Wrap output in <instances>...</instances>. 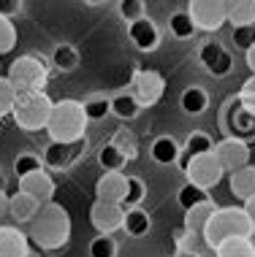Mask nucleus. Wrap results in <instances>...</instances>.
<instances>
[{"label": "nucleus", "instance_id": "1", "mask_svg": "<svg viewBox=\"0 0 255 257\" xmlns=\"http://www.w3.org/2000/svg\"><path fill=\"white\" fill-rule=\"evenodd\" d=\"M30 235L38 246L44 249H57L68 241V233H71V222H68V214L63 206L54 203H44L36 211V217L30 219Z\"/></svg>", "mask_w": 255, "mask_h": 257}, {"label": "nucleus", "instance_id": "2", "mask_svg": "<svg viewBox=\"0 0 255 257\" xmlns=\"http://www.w3.org/2000/svg\"><path fill=\"white\" fill-rule=\"evenodd\" d=\"M84 108L76 100H60L52 103V114L46 119V130H49L52 141L60 144H76L81 136H84Z\"/></svg>", "mask_w": 255, "mask_h": 257}, {"label": "nucleus", "instance_id": "3", "mask_svg": "<svg viewBox=\"0 0 255 257\" xmlns=\"http://www.w3.org/2000/svg\"><path fill=\"white\" fill-rule=\"evenodd\" d=\"M255 230L250 217H247L244 208H220L209 217L204 227V241L209 244L212 249L220 246L223 241L228 238H236V235H242V238H250V233Z\"/></svg>", "mask_w": 255, "mask_h": 257}, {"label": "nucleus", "instance_id": "4", "mask_svg": "<svg viewBox=\"0 0 255 257\" xmlns=\"http://www.w3.org/2000/svg\"><path fill=\"white\" fill-rule=\"evenodd\" d=\"M14 119H17L19 127L25 130H38L46 127V119L52 114V100L46 98L44 92H27V95H17V103H14Z\"/></svg>", "mask_w": 255, "mask_h": 257}, {"label": "nucleus", "instance_id": "5", "mask_svg": "<svg viewBox=\"0 0 255 257\" xmlns=\"http://www.w3.org/2000/svg\"><path fill=\"white\" fill-rule=\"evenodd\" d=\"M44 65L36 57H19L11 65L9 81L11 87L17 89V95H27V92H41V84H44Z\"/></svg>", "mask_w": 255, "mask_h": 257}, {"label": "nucleus", "instance_id": "6", "mask_svg": "<svg viewBox=\"0 0 255 257\" xmlns=\"http://www.w3.org/2000/svg\"><path fill=\"white\" fill-rule=\"evenodd\" d=\"M185 171H188L190 184H198V187H204V190L215 187L220 179H223V165H220V160L215 157V152H206V155H198V157H188Z\"/></svg>", "mask_w": 255, "mask_h": 257}, {"label": "nucleus", "instance_id": "7", "mask_svg": "<svg viewBox=\"0 0 255 257\" xmlns=\"http://www.w3.org/2000/svg\"><path fill=\"white\" fill-rule=\"evenodd\" d=\"M190 19L196 27L217 30L225 22V0H190Z\"/></svg>", "mask_w": 255, "mask_h": 257}, {"label": "nucleus", "instance_id": "8", "mask_svg": "<svg viewBox=\"0 0 255 257\" xmlns=\"http://www.w3.org/2000/svg\"><path fill=\"white\" fill-rule=\"evenodd\" d=\"M90 219H93L95 230L101 235H112L114 230L122 227V219H125V208L120 203H106V200H95L93 211H90Z\"/></svg>", "mask_w": 255, "mask_h": 257}, {"label": "nucleus", "instance_id": "9", "mask_svg": "<svg viewBox=\"0 0 255 257\" xmlns=\"http://www.w3.org/2000/svg\"><path fill=\"white\" fill-rule=\"evenodd\" d=\"M95 195H98V200L122 206V200L128 195V176L120 171H106L98 182H95Z\"/></svg>", "mask_w": 255, "mask_h": 257}, {"label": "nucleus", "instance_id": "10", "mask_svg": "<svg viewBox=\"0 0 255 257\" xmlns=\"http://www.w3.org/2000/svg\"><path fill=\"white\" fill-rule=\"evenodd\" d=\"M215 157L220 160V165H223V171H239L247 165V160H250V152H247L244 141H239V138H228V141L217 144L215 149Z\"/></svg>", "mask_w": 255, "mask_h": 257}, {"label": "nucleus", "instance_id": "11", "mask_svg": "<svg viewBox=\"0 0 255 257\" xmlns=\"http://www.w3.org/2000/svg\"><path fill=\"white\" fill-rule=\"evenodd\" d=\"M19 192L30 195L33 200H38V206H44V203H52L54 182L46 176L44 171H36V173H30V176L19 179Z\"/></svg>", "mask_w": 255, "mask_h": 257}, {"label": "nucleus", "instance_id": "12", "mask_svg": "<svg viewBox=\"0 0 255 257\" xmlns=\"http://www.w3.org/2000/svg\"><path fill=\"white\" fill-rule=\"evenodd\" d=\"M201 62H204V68L212 76H228L231 68H233L231 54L225 52L217 41H212V44H206L204 49H201Z\"/></svg>", "mask_w": 255, "mask_h": 257}, {"label": "nucleus", "instance_id": "13", "mask_svg": "<svg viewBox=\"0 0 255 257\" xmlns=\"http://www.w3.org/2000/svg\"><path fill=\"white\" fill-rule=\"evenodd\" d=\"M128 36L136 44V49H141V52H152L157 46V27L144 17L128 25Z\"/></svg>", "mask_w": 255, "mask_h": 257}, {"label": "nucleus", "instance_id": "14", "mask_svg": "<svg viewBox=\"0 0 255 257\" xmlns=\"http://www.w3.org/2000/svg\"><path fill=\"white\" fill-rule=\"evenodd\" d=\"M136 92H139V98H136V100H141V103H157V100H160V95H163V79H160V73L141 71L139 79H136Z\"/></svg>", "mask_w": 255, "mask_h": 257}, {"label": "nucleus", "instance_id": "15", "mask_svg": "<svg viewBox=\"0 0 255 257\" xmlns=\"http://www.w3.org/2000/svg\"><path fill=\"white\" fill-rule=\"evenodd\" d=\"M0 257H27V241L17 227H0Z\"/></svg>", "mask_w": 255, "mask_h": 257}, {"label": "nucleus", "instance_id": "16", "mask_svg": "<svg viewBox=\"0 0 255 257\" xmlns=\"http://www.w3.org/2000/svg\"><path fill=\"white\" fill-rule=\"evenodd\" d=\"M122 227H125L128 235H133V238H141V235L149 233L152 222H149V214L144 211V208L133 206V208H125V219H122Z\"/></svg>", "mask_w": 255, "mask_h": 257}, {"label": "nucleus", "instance_id": "17", "mask_svg": "<svg viewBox=\"0 0 255 257\" xmlns=\"http://www.w3.org/2000/svg\"><path fill=\"white\" fill-rule=\"evenodd\" d=\"M231 190H233V195H239L242 200L255 198V168H252V165H244V168L233 171Z\"/></svg>", "mask_w": 255, "mask_h": 257}, {"label": "nucleus", "instance_id": "18", "mask_svg": "<svg viewBox=\"0 0 255 257\" xmlns=\"http://www.w3.org/2000/svg\"><path fill=\"white\" fill-rule=\"evenodd\" d=\"M225 19L236 25H252L255 19V0H225Z\"/></svg>", "mask_w": 255, "mask_h": 257}, {"label": "nucleus", "instance_id": "19", "mask_svg": "<svg viewBox=\"0 0 255 257\" xmlns=\"http://www.w3.org/2000/svg\"><path fill=\"white\" fill-rule=\"evenodd\" d=\"M38 211V200H33L30 195H25V192H17V195H11V203H9V214L17 222H30L36 217Z\"/></svg>", "mask_w": 255, "mask_h": 257}, {"label": "nucleus", "instance_id": "20", "mask_svg": "<svg viewBox=\"0 0 255 257\" xmlns=\"http://www.w3.org/2000/svg\"><path fill=\"white\" fill-rule=\"evenodd\" d=\"M149 152H152V160H155V163H160V165H174L179 160V147H177L174 138H168V136L157 138Z\"/></svg>", "mask_w": 255, "mask_h": 257}, {"label": "nucleus", "instance_id": "21", "mask_svg": "<svg viewBox=\"0 0 255 257\" xmlns=\"http://www.w3.org/2000/svg\"><path fill=\"white\" fill-rule=\"evenodd\" d=\"M215 252H217V257H255L250 238H242V235L223 241L220 246H215Z\"/></svg>", "mask_w": 255, "mask_h": 257}, {"label": "nucleus", "instance_id": "22", "mask_svg": "<svg viewBox=\"0 0 255 257\" xmlns=\"http://www.w3.org/2000/svg\"><path fill=\"white\" fill-rule=\"evenodd\" d=\"M71 152H73V144H60V141H52L44 152V163L52 165V168H65L71 163Z\"/></svg>", "mask_w": 255, "mask_h": 257}, {"label": "nucleus", "instance_id": "23", "mask_svg": "<svg viewBox=\"0 0 255 257\" xmlns=\"http://www.w3.org/2000/svg\"><path fill=\"white\" fill-rule=\"evenodd\" d=\"M204 203H209V192H206L204 187L188 182L179 190V206H182L185 211H190V208H196V206H204Z\"/></svg>", "mask_w": 255, "mask_h": 257}, {"label": "nucleus", "instance_id": "24", "mask_svg": "<svg viewBox=\"0 0 255 257\" xmlns=\"http://www.w3.org/2000/svg\"><path fill=\"white\" fill-rule=\"evenodd\" d=\"M206 106H209V98H206V92L201 87H190L182 92V108L188 114H204Z\"/></svg>", "mask_w": 255, "mask_h": 257}, {"label": "nucleus", "instance_id": "25", "mask_svg": "<svg viewBox=\"0 0 255 257\" xmlns=\"http://www.w3.org/2000/svg\"><path fill=\"white\" fill-rule=\"evenodd\" d=\"M212 214H215V206H212V203H204V206L190 208V211H188V230H190V233L196 230L198 235H204V227H206V222H209Z\"/></svg>", "mask_w": 255, "mask_h": 257}, {"label": "nucleus", "instance_id": "26", "mask_svg": "<svg viewBox=\"0 0 255 257\" xmlns=\"http://www.w3.org/2000/svg\"><path fill=\"white\" fill-rule=\"evenodd\" d=\"M98 163H101V168H103V171H120L122 165L128 163V157L122 155V152L117 149L114 144H106V147L98 152Z\"/></svg>", "mask_w": 255, "mask_h": 257}, {"label": "nucleus", "instance_id": "27", "mask_svg": "<svg viewBox=\"0 0 255 257\" xmlns=\"http://www.w3.org/2000/svg\"><path fill=\"white\" fill-rule=\"evenodd\" d=\"M139 100L133 98V95H117L112 100V114H117L120 119H133L136 114H139Z\"/></svg>", "mask_w": 255, "mask_h": 257}, {"label": "nucleus", "instance_id": "28", "mask_svg": "<svg viewBox=\"0 0 255 257\" xmlns=\"http://www.w3.org/2000/svg\"><path fill=\"white\" fill-rule=\"evenodd\" d=\"M81 108H84V116L87 119H103L106 114H112V100H106V98H90L81 103Z\"/></svg>", "mask_w": 255, "mask_h": 257}, {"label": "nucleus", "instance_id": "29", "mask_svg": "<svg viewBox=\"0 0 255 257\" xmlns=\"http://www.w3.org/2000/svg\"><path fill=\"white\" fill-rule=\"evenodd\" d=\"M171 33H174L177 38H190L193 33H196V25H193L188 11H179L171 17Z\"/></svg>", "mask_w": 255, "mask_h": 257}, {"label": "nucleus", "instance_id": "30", "mask_svg": "<svg viewBox=\"0 0 255 257\" xmlns=\"http://www.w3.org/2000/svg\"><path fill=\"white\" fill-rule=\"evenodd\" d=\"M52 62L60 68V71H73L76 68V62H79V57H76V52H73V46H57L54 49V54H52Z\"/></svg>", "mask_w": 255, "mask_h": 257}, {"label": "nucleus", "instance_id": "31", "mask_svg": "<svg viewBox=\"0 0 255 257\" xmlns=\"http://www.w3.org/2000/svg\"><path fill=\"white\" fill-rule=\"evenodd\" d=\"M144 195H147V190H144V182L141 179H136V176H128V195L125 200H122V208H133V206H139Z\"/></svg>", "mask_w": 255, "mask_h": 257}, {"label": "nucleus", "instance_id": "32", "mask_svg": "<svg viewBox=\"0 0 255 257\" xmlns=\"http://www.w3.org/2000/svg\"><path fill=\"white\" fill-rule=\"evenodd\" d=\"M36 171H41V160L36 155H19L14 160V173H17V179H25Z\"/></svg>", "mask_w": 255, "mask_h": 257}, {"label": "nucleus", "instance_id": "33", "mask_svg": "<svg viewBox=\"0 0 255 257\" xmlns=\"http://www.w3.org/2000/svg\"><path fill=\"white\" fill-rule=\"evenodd\" d=\"M185 149H188V157H198V155H206V152H212V138L204 136V133H193L188 138V144H185Z\"/></svg>", "mask_w": 255, "mask_h": 257}, {"label": "nucleus", "instance_id": "34", "mask_svg": "<svg viewBox=\"0 0 255 257\" xmlns=\"http://www.w3.org/2000/svg\"><path fill=\"white\" fill-rule=\"evenodd\" d=\"M233 44H236L239 49L250 52L255 46V25H236L233 27Z\"/></svg>", "mask_w": 255, "mask_h": 257}, {"label": "nucleus", "instance_id": "35", "mask_svg": "<svg viewBox=\"0 0 255 257\" xmlns=\"http://www.w3.org/2000/svg\"><path fill=\"white\" fill-rule=\"evenodd\" d=\"M117 254V244L112 241V235H98L90 244V257H114Z\"/></svg>", "mask_w": 255, "mask_h": 257}, {"label": "nucleus", "instance_id": "36", "mask_svg": "<svg viewBox=\"0 0 255 257\" xmlns=\"http://www.w3.org/2000/svg\"><path fill=\"white\" fill-rule=\"evenodd\" d=\"M14 44H17V30H14V25L6 17H0V54L11 52Z\"/></svg>", "mask_w": 255, "mask_h": 257}, {"label": "nucleus", "instance_id": "37", "mask_svg": "<svg viewBox=\"0 0 255 257\" xmlns=\"http://www.w3.org/2000/svg\"><path fill=\"white\" fill-rule=\"evenodd\" d=\"M14 103H17V89L11 87L9 79H0V114L14 111Z\"/></svg>", "mask_w": 255, "mask_h": 257}, {"label": "nucleus", "instance_id": "38", "mask_svg": "<svg viewBox=\"0 0 255 257\" xmlns=\"http://www.w3.org/2000/svg\"><path fill=\"white\" fill-rule=\"evenodd\" d=\"M114 147L122 152V155L125 157H136V141H133V136H128L125 130H122V133H117V138H114Z\"/></svg>", "mask_w": 255, "mask_h": 257}, {"label": "nucleus", "instance_id": "39", "mask_svg": "<svg viewBox=\"0 0 255 257\" xmlns=\"http://www.w3.org/2000/svg\"><path fill=\"white\" fill-rule=\"evenodd\" d=\"M120 14L128 19V22L141 19V0H122V3H120Z\"/></svg>", "mask_w": 255, "mask_h": 257}, {"label": "nucleus", "instance_id": "40", "mask_svg": "<svg viewBox=\"0 0 255 257\" xmlns=\"http://www.w3.org/2000/svg\"><path fill=\"white\" fill-rule=\"evenodd\" d=\"M239 103H242L244 108L255 111V79L247 81V87H244V92H242V98H239Z\"/></svg>", "mask_w": 255, "mask_h": 257}, {"label": "nucleus", "instance_id": "41", "mask_svg": "<svg viewBox=\"0 0 255 257\" xmlns=\"http://www.w3.org/2000/svg\"><path fill=\"white\" fill-rule=\"evenodd\" d=\"M19 9H22V0H0V17H14Z\"/></svg>", "mask_w": 255, "mask_h": 257}, {"label": "nucleus", "instance_id": "42", "mask_svg": "<svg viewBox=\"0 0 255 257\" xmlns=\"http://www.w3.org/2000/svg\"><path fill=\"white\" fill-rule=\"evenodd\" d=\"M244 211H247V217H250V222H252V227H255V198H250V200H244Z\"/></svg>", "mask_w": 255, "mask_h": 257}, {"label": "nucleus", "instance_id": "43", "mask_svg": "<svg viewBox=\"0 0 255 257\" xmlns=\"http://www.w3.org/2000/svg\"><path fill=\"white\" fill-rule=\"evenodd\" d=\"M9 203H11V198L6 195V192H0V217H6V214H9Z\"/></svg>", "mask_w": 255, "mask_h": 257}, {"label": "nucleus", "instance_id": "44", "mask_svg": "<svg viewBox=\"0 0 255 257\" xmlns=\"http://www.w3.org/2000/svg\"><path fill=\"white\" fill-rule=\"evenodd\" d=\"M247 65H250V68H252V73H255V46H252L250 52H247Z\"/></svg>", "mask_w": 255, "mask_h": 257}, {"label": "nucleus", "instance_id": "45", "mask_svg": "<svg viewBox=\"0 0 255 257\" xmlns=\"http://www.w3.org/2000/svg\"><path fill=\"white\" fill-rule=\"evenodd\" d=\"M3 190H6V176L0 173V192H3Z\"/></svg>", "mask_w": 255, "mask_h": 257}, {"label": "nucleus", "instance_id": "46", "mask_svg": "<svg viewBox=\"0 0 255 257\" xmlns=\"http://www.w3.org/2000/svg\"><path fill=\"white\" fill-rule=\"evenodd\" d=\"M90 3H101V0H90Z\"/></svg>", "mask_w": 255, "mask_h": 257}]
</instances>
